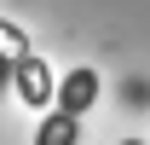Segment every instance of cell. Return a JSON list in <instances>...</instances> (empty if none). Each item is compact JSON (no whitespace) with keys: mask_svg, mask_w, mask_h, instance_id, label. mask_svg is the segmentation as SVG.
<instances>
[{"mask_svg":"<svg viewBox=\"0 0 150 145\" xmlns=\"http://www.w3.org/2000/svg\"><path fill=\"white\" fill-rule=\"evenodd\" d=\"M93 105H98V70H93V64H75L69 75H58L52 110H69V116H87Z\"/></svg>","mask_w":150,"mask_h":145,"instance_id":"6da1fadb","label":"cell"},{"mask_svg":"<svg viewBox=\"0 0 150 145\" xmlns=\"http://www.w3.org/2000/svg\"><path fill=\"white\" fill-rule=\"evenodd\" d=\"M29 145H81V116H69V110H46Z\"/></svg>","mask_w":150,"mask_h":145,"instance_id":"3957f363","label":"cell"},{"mask_svg":"<svg viewBox=\"0 0 150 145\" xmlns=\"http://www.w3.org/2000/svg\"><path fill=\"white\" fill-rule=\"evenodd\" d=\"M12 87H18V99H23V105H52L58 81L46 75V64H40L35 52H23L18 64H12Z\"/></svg>","mask_w":150,"mask_h":145,"instance_id":"7a4b0ae2","label":"cell"},{"mask_svg":"<svg viewBox=\"0 0 150 145\" xmlns=\"http://www.w3.org/2000/svg\"><path fill=\"white\" fill-rule=\"evenodd\" d=\"M121 145H144V139H121Z\"/></svg>","mask_w":150,"mask_h":145,"instance_id":"277c9868","label":"cell"}]
</instances>
